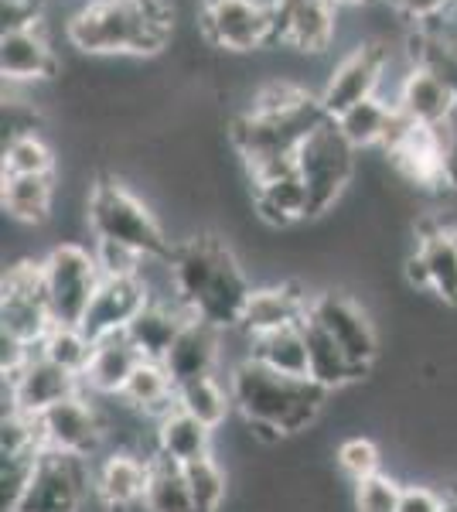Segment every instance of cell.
Returning <instances> with one entry per match:
<instances>
[{
	"label": "cell",
	"mask_w": 457,
	"mask_h": 512,
	"mask_svg": "<svg viewBox=\"0 0 457 512\" xmlns=\"http://www.w3.org/2000/svg\"><path fill=\"white\" fill-rule=\"evenodd\" d=\"M198 31L226 55H253L277 45L273 0H198Z\"/></svg>",
	"instance_id": "ba28073f"
},
{
	"label": "cell",
	"mask_w": 457,
	"mask_h": 512,
	"mask_svg": "<svg viewBox=\"0 0 457 512\" xmlns=\"http://www.w3.org/2000/svg\"><path fill=\"white\" fill-rule=\"evenodd\" d=\"M52 328L55 321L41 284V260L11 263L0 280V338L21 349H38Z\"/></svg>",
	"instance_id": "9c48e42d"
},
{
	"label": "cell",
	"mask_w": 457,
	"mask_h": 512,
	"mask_svg": "<svg viewBox=\"0 0 457 512\" xmlns=\"http://www.w3.org/2000/svg\"><path fill=\"white\" fill-rule=\"evenodd\" d=\"M331 4H335L338 11H365V7L379 4V0H331Z\"/></svg>",
	"instance_id": "ee69618b"
},
{
	"label": "cell",
	"mask_w": 457,
	"mask_h": 512,
	"mask_svg": "<svg viewBox=\"0 0 457 512\" xmlns=\"http://www.w3.org/2000/svg\"><path fill=\"white\" fill-rule=\"evenodd\" d=\"M379 461H382L379 444L369 441V437H345V441L338 444V451H335L338 472H342L352 485H359V482H365V478L379 475Z\"/></svg>",
	"instance_id": "8d00e7d4"
},
{
	"label": "cell",
	"mask_w": 457,
	"mask_h": 512,
	"mask_svg": "<svg viewBox=\"0 0 457 512\" xmlns=\"http://www.w3.org/2000/svg\"><path fill=\"white\" fill-rule=\"evenodd\" d=\"M168 263L174 294L191 315L222 328V332H236L249 297H253V284L226 239L215 233L178 239Z\"/></svg>",
	"instance_id": "6da1fadb"
},
{
	"label": "cell",
	"mask_w": 457,
	"mask_h": 512,
	"mask_svg": "<svg viewBox=\"0 0 457 512\" xmlns=\"http://www.w3.org/2000/svg\"><path fill=\"white\" fill-rule=\"evenodd\" d=\"M93 253L103 277H140V270L147 263V256H140L137 250L120 243H93Z\"/></svg>",
	"instance_id": "f35d334b"
},
{
	"label": "cell",
	"mask_w": 457,
	"mask_h": 512,
	"mask_svg": "<svg viewBox=\"0 0 457 512\" xmlns=\"http://www.w3.org/2000/svg\"><path fill=\"white\" fill-rule=\"evenodd\" d=\"M0 18H4V31L14 28H38L41 24V0H0Z\"/></svg>",
	"instance_id": "60d3db41"
},
{
	"label": "cell",
	"mask_w": 457,
	"mask_h": 512,
	"mask_svg": "<svg viewBox=\"0 0 457 512\" xmlns=\"http://www.w3.org/2000/svg\"><path fill=\"white\" fill-rule=\"evenodd\" d=\"M447 495L434 492L430 485H403L400 512H444Z\"/></svg>",
	"instance_id": "b9f144b4"
},
{
	"label": "cell",
	"mask_w": 457,
	"mask_h": 512,
	"mask_svg": "<svg viewBox=\"0 0 457 512\" xmlns=\"http://www.w3.org/2000/svg\"><path fill=\"white\" fill-rule=\"evenodd\" d=\"M393 106L406 120L420 123V127H430V130H440L457 117V93L444 79H437L434 72L413 65L400 79V86H396Z\"/></svg>",
	"instance_id": "7402d4cb"
},
{
	"label": "cell",
	"mask_w": 457,
	"mask_h": 512,
	"mask_svg": "<svg viewBox=\"0 0 457 512\" xmlns=\"http://www.w3.org/2000/svg\"><path fill=\"white\" fill-rule=\"evenodd\" d=\"M147 482H151V458H144L140 451L110 448L93 465V492L106 512L144 506Z\"/></svg>",
	"instance_id": "e0dca14e"
},
{
	"label": "cell",
	"mask_w": 457,
	"mask_h": 512,
	"mask_svg": "<svg viewBox=\"0 0 457 512\" xmlns=\"http://www.w3.org/2000/svg\"><path fill=\"white\" fill-rule=\"evenodd\" d=\"M58 185L55 175H4L0 178V205L7 219L21 226H45L55 212Z\"/></svg>",
	"instance_id": "484cf974"
},
{
	"label": "cell",
	"mask_w": 457,
	"mask_h": 512,
	"mask_svg": "<svg viewBox=\"0 0 457 512\" xmlns=\"http://www.w3.org/2000/svg\"><path fill=\"white\" fill-rule=\"evenodd\" d=\"M147 301H151V294H147V284L140 277H103L93 304H89V315L79 328L93 342L106 335H120L144 311Z\"/></svg>",
	"instance_id": "ffe728a7"
},
{
	"label": "cell",
	"mask_w": 457,
	"mask_h": 512,
	"mask_svg": "<svg viewBox=\"0 0 457 512\" xmlns=\"http://www.w3.org/2000/svg\"><path fill=\"white\" fill-rule=\"evenodd\" d=\"M212 434V427H205L202 420H195L185 410H171L168 417L154 424V454L185 468L198 458H209Z\"/></svg>",
	"instance_id": "4316f807"
},
{
	"label": "cell",
	"mask_w": 457,
	"mask_h": 512,
	"mask_svg": "<svg viewBox=\"0 0 457 512\" xmlns=\"http://www.w3.org/2000/svg\"><path fill=\"white\" fill-rule=\"evenodd\" d=\"M307 315L335 338V345L359 366L362 376L369 373L372 362L379 359V335L369 311L359 301H352L345 291H318L311 294V311Z\"/></svg>",
	"instance_id": "4fadbf2b"
},
{
	"label": "cell",
	"mask_w": 457,
	"mask_h": 512,
	"mask_svg": "<svg viewBox=\"0 0 457 512\" xmlns=\"http://www.w3.org/2000/svg\"><path fill=\"white\" fill-rule=\"evenodd\" d=\"M140 362H144V355L130 342L127 332L99 338L93 345V355H89L86 373H82V390L89 396H106V400H113V396H120L127 390L130 376L137 373Z\"/></svg>",
	"instance_id": "cb8c5ba5"
},
{
	"label": "cell",
	"mask_w": 457,
	"mask_h": 512,
	"mask_svg": "<svg viewBox=\"0 0 457 512\" xmlns=\"http://www.w3.org/2000/svg\"><path fill=\"white\" fill-rule=\"evenodd\" d=\"M386 4L413 28H423V24H434L457 14V0H386Z\"/></svg>",
	"instance_id": "ab89813d"
},
{
	"label": "cell",
	"mask_w": 457,
	"mask_h": 512,
	"mask_svg": "<svg viewBox=\"0 0 457 512\" xmlns=\"http://www.w3.org/2000/svg\"><path fill=\"white\" fill-rule=\"evenodd\" d=\"M185 475H188L191 499H195V512H222L226 509L229 478L212 454L209 458H198V461H191V465H185Z\"/></svg>",
	"instance_id": "e575fe53"
},
{
	"label": "cell",
	"mask_w": 457,
	"mask_h": 512,
	"mask_svg": "<svg viewBox=\"0 0 457 512\" xmlns=\"http://www.w3.org/2000/svg\"><path fill=\"white\" fill-rule=\"evenodd\" d=\"M120 400L130 410H137L144 420L157 424L161 417H168L171 410H178V386H174L171 373L164 369V362L144 359L137 366V373L130 376L127 390L120 393Z\"/></svg>",
	"instance_id": "83f0119b"
},
{
	"label": "cell",
	"mask_w": 457,
	"mask_h": 512,
	"mask_svg": "<svg viewBox=\"0 0 457 512\" xmlns=\"http://www.w3.org/2000/svg\"><path fill=\"white\" fill-rule=\"evenodd\" d=\"M178 410H185L195 420H202L205 427L219 431L226 420L236 414V403H232L229 383H222L219 376H202L191 379V383L178 386Z\"/></svg>",
	"instance_id": "1f68e13d"
},
{
	"label": "cell",
	"mask_w": 457,
	"mask_h": 512,
	"mask_svg": "<svg viewBox=\"0 0 457 512\" xmlns=\"http://www.w3.org/2000/svg\"><path fill=\"white\" fill-rule=\"evenodd\" d=\"M297 171H301L307 192H311L314 219H321L352 188L355 171H359V151L338 134L335 120H324L297 151Z\"/></svg>",
	"instance_id": "8992f818"
},
{
	"label": "cell",
	"mask_w": 457,
	"mask_h": 512,
	"mask_svg": "<svg viewBox=\"0 0 457 512\" xmlns=\"http://www.w3.org/2000/svg\"><path fill=\"white\" fill-rule=\"evenodd\" d=\"M188 318H191V311L178 301H147L144 311L130 321L127 335L144 359L164 362L174 345V338L181 335V328H185Z\"/></svg>",
	"instance_id": "d4e9b609"
},
{
	"label": "cell",
	"mask_w": 457,
	"mask_h": 512,
	"mask_svg": "<svg viewBox=\"0 0 457 512\" xmlns=\"http://www.w3.org/2000/svg\"><path fill=\"white\" fill-rule=\"evenodd\" d=\"M454 495H457V489H454Z\"/></svg>",
	"instance_id": "f6af8a7d"
},
{
	"label": "cell",
	"mask_w": 457,
	"mask_h": 512,
	"mask_svg": "<svg viewBox=\"0 0 457 512\" xmlns=\"http://www.w3.org/2000/svg\"><path fill=\"white\" fill-rule=\"evenodd\" d=\"M4 379L7 410H18V414L28 417H41L48 407L82 393V379L52 362L48 355H41L38 349H31L14 369H7Z\"/></svg>",
	"instance_id": "5bb4252c"
},
{
	"label": "cell",
	"mask_w": 457,
	"mask_h": 512,
	"mask_svg": "<svg viewBox=\"0 0 457 512\" xmlns=\"http://www.w3.org/2000/svg\"><path fill=\"white\" fill-rule=\"evenodd\" d=\"M277 11V45L301 59H324L342 38V11L331 0H294Z\"/></svg>",
	"instance_id": "9a60e30c"
},
{
	"label": "cell",
	"mask_w": 457,
	"mask_h": 512,
	"mask_svg": "<svg viewBox=\"0 0 457 512\" xmlns=\"http://www.w3.org/2000/svg\"><path fill=\"white\" fill-rule=\"evenodd\" d=\"M396 41V38H393ZM389 69V41H365V45L345 52L328 69L324 86L318 89V106L328 120L342 117L355 103L382 96V79Z\"/></svg>",
	"instance_id": "30bf717a"
},
{
	"label": "cell",
	"mask_w": 457,
	"mask_h": 512,
	"mask_svg": "<svg viewBox=\"0 0 457 512\" xmlns=\"http://www.w3.org/2000/svg\"><path fill=\"white\" fill-rule=\"evenodd\" d=\"M226 383L246 431L263 444H280L284 437L314 427L331 396L314 379L280 376L253 359H239L229 369Z\"/></svg>",
	"instance_id": "3957f363"
},
{
	"label": "cell",
	"mask_w": 457,
	"mask_h": 512,
	"mask_svg": "<svg viewBox=\"0 0 457 512\" xmlns=\"http://www.w3.org/2000/svg\"><path fill=\"white\" fill-rule=\"evenodd\" d=\"M440 147H444V164H447V178L451 188H457V117L440 127Z\"/></svg>",
	"instance_id": "7bdbcfd3"
},
{
	"label": "cell",
	"mask_w": 457,
	"mask_h": 512,
	"mask_svg": "<svg viewBox=\"0 0 457 512\" xmlns=\"http://www.w3.org/2000/svg\"><path fill=\"white\" fill-rule=\"evenodd\" d=\"M96 396L86 390L69 396V400L48 407L45 414L35 417L38 437L45 444V451L69 454V458H86L93 461L106 444V420L103 410L96 407Z\"/></svg>",
	"instance_id": "7c38bea8"
},
{
	"label": "cell",
	"mask_w": 457,
	"mask_h": 512,
	"mask_svg": "<svg viewBox=\"0 0 457 512\" xmlns=\"http://www.w3.org/2000/svg\"><path fill=\"white\" fill-rule=\"evenodd\" d=\"M403 485L393 475L379 472L355 485V512H400Z\"/></svg>",
	"instance_id": "74e56055"
},
{
	"label": "cell",
	"mask_w": 457,
	"mask_h": 512,
	"mask_svg": "<svg viewBox=\"0 0 457 512\" xmlns=\"http://www.w3.org/2000/svg\"><path fill=\"white\" fill-rule=\"evenodd\" d=\"M430 277V291L440 304L457 308V226L440 219H423L417 226V246Z\"/></svg>",
	"instance_id": "603a6c76"
},
{
	"label": "cell",
	"mask_w": 457,
	"mask_h": 512,
	"mask_svg": "<svg viewBox=\"0 0 457 512\" xmlns=\"http://www.w3.org/2000/svg\"><path fill=\"white\" fill-rule=\"evenodd\" d=\"M0 72L4 82H18V86H41L58 76V55L41 24L0 35Z\"/></svg>",
	"instance_id": "44dd1931"
},
{
	"label": "cell",
	"mask_w": 457,
	"mask_h": 512,
	"mask_svg": "<svg viewBox=\"0 0 457 512\" xmlns=\"http://www.w3.org/2000/svg\"><path fill=\"white\" fill-rule=\"evenodd\" d=\"M393 117H396V106L382 96H372V99H365V103H355L342 117H335V127H338V134L362 154V151H376V147L386 144Z\"/></svg>",
	"instance_id": "4dcf8cb0"
},
{
	"label": "cell",
	"mask_w": 457,
	"mask_h": 512,
	"mask_svg": "<svg viewBox=\"0 0 457 512\" xmlns=\"http://www.w3.org/2000/svg\"><path fill=\"white\" fill-rule=\"evenodd\" d=\"M82 216L93 233V243H120L147 256V260H171L174 243L164 233L161 219L120 178L99 175L89 181Z\"/></svg>",
	"instance_id": "5b68a950"
},
{
	"label": "cell",
	"mask_w": 457,
	"mask_h": 512,
	"mask_svg": "<svg viewBox=\"0 0 457 512\" xmlns=\"http://www.w3.org/2000/svg\"><path fill=\"white\" fill-rule=\"evenodd\" d=\"M93 492V461L45 451L14 512H82Z\"/></svg>",
	"instance_id": "8fae6325"
},
{
	"label": "cell",
	"mask_w": 457,
	"mask_h": 512,
	"mask_svg": "<svg viewBox=\"0 0 457 512\" xmlns=\"http://www.w3.org/2000/svg\"><path fill=\"white\" fill-rule=\"evenodd\" d=\"M171 35V0H89L65 21L69 45L89 59H157Z\"/></svg>",
	"instance_id": "7a4b0ae2"
},
{
	"label": "cell",
	"mask_w": 457,
	"mask_h": 512,
	"mask_svg": "<svg viewBox=\"0 0 457 512\" xmlns=\"http://www.w3.org/2000/svg\"><path fill=\"white\" fill-rule=\"evenodd\" d=\"M41 284L55 325L79 328L89 315V304L103 284L96 253L79 243H55L41 260Z\"/></svg>",
	"instance_id": "52a82bcc"
},
{
	"label": "cell",
	"mask_w": 457,
	"mask_h": 512,
	"mask_svg": "<svg viewBox=\"0 0 457 512\" xmlns=\"http://www.w3.org/2000/svg\"><path fill=\"white\" fill-rule=\"evenodd\" d=\"M307 311H311V294L301 284H294V280H273L267 287H253V297H249L236 332L256 338L267 332H280V328H294L304 325Z\"/></svg>",
	"instance_id": "ac0fdd59"
},
{
	"label": "cell",
	"mask_w": 457,
	"mask_h": 512,
	"mask_svg": "<svg viewBox=\"0 0 457 512\" xmlns=\"http://www.w3.org/2000/svg\"><path fill=\"white\" fill-rule=\"evenodd\" d=\"M304 338H307V362H311V379L328 393H338L345 386L359 383L362 373L348 355L338 349L331 338L311 315L304 318Z\"/></svg>",
	"instance_id": "f546056e"
},
{
	"label": "cell",
	"mask_w": 457,
	"mask_h": 512,
	"mask_svg": "<svg viewBox=\"0 0 457 512\" xmlns=\"http://www.w3.org/2000/svg\"><path fill=\"white\" fill-rule=\"evenodd\" d=\"M93 338H89L82 328H69V325H55L52 332L45 335V342L38 345L41 355H48L52 362H58L62 369L76 373L82 379L89 366V355H93Z\"/></svg>",
	"instance_id": "d590c367"
},
{
	"label": "cell",
	"mask_w": 457,
	"mask_h": 512,
	"mask_svg": "<svg viewBox=\"0 0 457 512\" xmlns=\"http://www.w3.org/2000/svg\"><path fill=\"white\" fill-rule=\"evenodd\" d=\"M246 359L260 362V366H267V369H273V373H280V376L311 379L304 325L280 328V332H267V335L246 338Z\"/></svg>",
	"instance_id": "f1b7e54d"
},
{
	"label": "cell",
	"mask_w": 457,
	"mask_h": 512,
	"mask_svg": "<svg viewBox=\"0 0 457 512\" xmlns=\"http://www.w3.org/2000/svg\"><path fill=\"white\" fill-rule=\"evenodd\" d=\"M144 512H195L185 468L161 458V454L151 458V482H147Z\"/></svg>",
	"instance_id": "d6a6232c"
},
{
	"label": "cell",
	"mask_w": 457,
	"mask_h": 512,
	"mask_svg": "<svg viewBox=\"0 0 457 512\" xmlns=\"http://www.w3.org/2000/svg\"><path fill=\"white\" fill-rule=\"evenodd\" d=\"M222 355H226V332L191 315L185 328H181V335L174 338L164 369L171 373L174 386H185L191 379L219 376Z\"/></svg>",
	"instance_id": "d6986e66"
},
{
	"label": "cell",
	"mask_w": 457,
	"mask_h": 512,
	"mask_svg": "<svg viewBox=\"0 0 457 512\" xmlns=\"http://www.w3.org/2000/svg\"><path fill=\"white\" fill-rule=\"evenodd\" d=\"M328 117L321 113L318 99H307L301 106H290V110H243L229 120V144L236 147V154L246 164L249 181L270 175V171L290 168L297 161V151L311 130L324 123Z\"/></svg>",
	"instance_id": "277c9868"
},
{
	"label": "cell",
	"mask_w": 457,
	"mask_h": 512,
	"mask_svg": "<svg viewBox=\"0 0 457 512\" xmlns=\"http://www.w3.org/2000/svg\"><path fill=\"white\" fill-rule=\"evenodd\" d=\"M249 185H253V192H249L253 216L267 229H294L297 222L314 219L311 192H307L301 171H297V161L290 168L270 171V175L249 181Z\"/></svg>",
	"instance_id": "2e32d148"
},
{
	"label": "cell",
	"mask_w": 457,
	"mask_h": 512,
	"mask_svg": "<svg viewBox=\"0 0 457 512\" xmlns=\"http://www.w3.org/2000/svg\"><path fill=\"white\" fill-rule=\"evenodd\" d=\"M0 168H4V175H55V151L38 130L14 134L4 144Z\"/></svg>",
	"instance_id": "836d02e7"
}]
</instances>
